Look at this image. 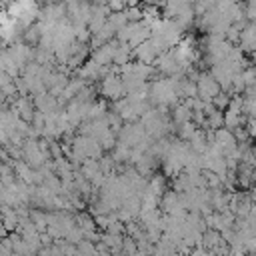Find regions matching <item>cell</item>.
I'll list each match as a JSON object with an SVG mask.
<instances>
[{
    "label": "cell",
    "instance_id": "cell-1",
    "mask_svg": "<svg viewBox=\"0 0 256 256\" xmlns=\"http://www.w3.org/2000/svg\"><path fill=\"white\" fill-rule=\"evenodd\" d=\"M196 84H198V98H202L204 102L206 100H212L222 90L220 84H218V80L212 74H200V78L196 80Z\"/></svg>",
    "mask_w": 256,
    "mask_h": 256
},
{
    "label": "cell",
    "instance_id": "cell-2",
    "mask_svg": "<svg viewBox=\"0 0 256 256\" xmlns=\"http://www.w3.org/2000/svg\"><path fill=\"white\" fill-rule=\"evenodd\" d=\"M100 92L106 96V98H112V100H120V96H124L126 88H124V82L122 78L118 76H106L100 84Z\"/></svg>",
    "mask_w": 256,
    "mask_h": 256
},
{
    "label": "cell",
    "instance_id": "cell-5",
    "mask_svg": "<svg viewBox=\"0 0 256 256\" xmlns=\"http://www.w3.org/2000/svg\"><path fill=\"white\" fill-rule=\"evenodd\" d=\"M230 100H232V98H230L228 94L220 92V94H218V96H214L210 102H212V104H214L218 110H224V108H228V106H230Z\"/></svg>",
    "mask_w": 256,
    "mask_h": 256
},
{
    "label": "cell",
    "instance_id": "cell-7",
    "mask_svg": "<svg viewBox=\"0 0 256 256\" xmlns=\"http://www.w3.org/2000/svg\"><path fill=\"white\" fill-rule=\"evenodd\" d=\"M246 130H248L250 138H254V136H256V116L248 118V122H246Z\"/></svg>",
    "mask_w": 256,
    "mask_h": 256
},
{
    "label": "cell",
    "instance_id": "cell-6",
    "mask_svg": "<svg viewBox=\"0 0 256 256\" xmlns=\"http://www.w3.org/2000/svg\"><path fill=\"white\" fill-rule=\"evenodd\" d=\"M244 14H246L250 20H256V0H248V2H246Z\"/></svg>",
    "mask_w": 256,
    "mask_h": 256
},
{
    "label": "cell",
    "instance_id": "cell-4",
    "mask_svg": "<svg viewBox=\"0 0 256 256\" xmlns=\"http://www.w3.org/2000/svg\"><path fill=\"white\" fill-rule=\"evenodd\" d=\"M196 134V122H184V124H180V128H178V136L182 138V140H192V136Z\"/></svg>",
    "mask_w": 256,
    "mask_h": 256
},
{
    "label": "cell",
    "instance_id": "cell-3",
    "mask_svg": "<svg viewBox=\"0 0 256 256\" xmlns=\"http://www.w3.org/2000/svg\"><path fill=\"white\" fill-rule=\"evenodd\" d=\"M76 222H78V226H80L84 232H88V230H96V218H94L92 214L80 212V214H76Z\"/></svg>",
    "mask_w": 256,
    "mask_h": 256
}]
</instances>
